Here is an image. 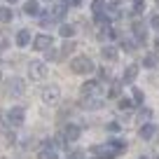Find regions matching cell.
<instances>
[{"mask_svg":"<svg viewBox=\"0 0 159 159\" xmlns=\"http://www.w3.org/2000/svg\"><path fill=\"white\" fill-rule=\"evenodd\" d=\"M40 24H42V28H49V26L56 24V19H54V16H42V19H40Z\"/></svg>","mask_w":159,"mask_h":159,"instance_id":"obj_26","label":"cell"},{"mask_svg":"<svg viewBox=\"0 0 159 159\" xmlns=\"http://www.w3.org/2000/svg\"><path fill=\"white\" fill-rule=\"evenodd\" d=\"M157 49H159V40H157Z\"/></svg>","mask_w":159,"mask_h":159,"instance_id":"obj_37","label":"cell"},{"mask_svg":"<svg viewBox=\"0 0 159 159\" xmlns=\"http://www.w3.org/2000/svg\"><path fill=\"white\" fill-rule=\"evenodd\" d=\"M110 150H112V154H119V152H124V150H126V143H124V140H110Z\"/></svg>","mask_w":159,"mask_h":159,"instance_id":"obj_15","label":"cell"},{"mask_svg":"<svg viewBox=\"0 0 159 159\" xmlns=\"http://www.w3.org/2000/svg\"><path fill=\"white\" fill-rule=\"evenodd\" d=\"M28 42H30V33H28V30H19V33H16V45L26 47Z\"/></svg>","mask_w":159,"mask_h":159,"instance_id":"obj_14","label":"cell"},{"mask_svg":"<svg viewBox=\"0 0 159 159\" xmlns=\"http://www.w3.org/2000/svg\"><path fill=\"white\" fill-rule=\"evenodd\" d=\"M42 101H45V103H56V101H59V87L56 84L45 87V89H42Z\"/></svg>","mask_w":159,"mask_h":159,"instance_id":"obj_7","label":"cell"},{"mask_svg":"<svg viewBox=\"0 0 159 159\" xmlns=\"http://www.w3.org/2000/svg\"><path fill=\"white\" fill-rule=\"evenodd\" d=\"M38 159H56V150H52V148L42 150V152L38 154Z\"/></svg>","mask_w":159,"mask_h":159,"instance_id":"obj_21","label":"cell"},{"mask_svg":"<svg viewBox=\"0 0 159 159\" xmlns=\"http://www.w3.org/2000/svg\"><path fill=\"white\" fill-rule=\"evenodd\" d=\"M143 7H145V2H143V0H136V5H134V12H136V14H140V12H143Z\"/></svg>","mask_w":159,"mask_h":159,"instance_id":"obj_30","label":"cell"},{"mask_svg":"<svg viewBox=\"0 0 159 159\" xmlns=\"http://www.w3.org/2000/svg\"><path fill=\"white\" fill-rule=\"evenodd\" d=\"M84 105H87L89 110H98V108H103V98H96V96L84 98Z\"/></svg>","mask_w":159,"mask_h":159,"instance_id":"obj_13","label":"cell"},{"mask_svg":"<svg viewBox=\"0 0 159 159\" xmlns=\"http://www.w3.org/2000/svg\"><path fill=\"white\" fill-rule=\"evenodd\" d=\"M150 115H152L150 110H140V112H138V119H140V122H145V119H150Z\"/></svg>","mask_w":159,"mask_h":159,"instance_id":"obj_31","label":"cell"},{"mask_svg":"<svg viewBox=\"0 0 159 159\" xmlns=\"http://www.w3.org/2000/svg\"><path fill=\"white\" fill-rule=\"evenodd\" d=\"M119 129H122V126H119L117 122H110V124H108V131H112V134H117Z\"/></svg>","mask_w":159,"mask_h":159,"instance_id":"obj_33","label":"cell"},{"mask_svg":"<svg viewBox=\"0 0 159 159\" xmlns=\"http://www.w3.org/2000/svg\"><path fill=\"white\" fill-rule=\"evenodd\" d=\"M28 70H30V80H45L47 77V66L42 61H30Z\"/></svg>","mask_w":159,"mask_h":159,"instance_id":"obj_3","label":"cell"},{"mask_svg":"<svg viewBox=\"0 0 159 159\" xmlns=\"http://www.w3.org/2000/svg\"><path fill=\"white\" fill-rule=\"evenodd\" d=\"M49 14L54 16V19H63V16H66V5H56L54 10L49 12Z\"/></svg>","mask_w":159,"mask_h":159,"instance_id":"obj_20","label":"cell"},{"mask_svg":"<svg viewBox=\"0 0 159 159\" xmlns=\"http://www.w3.org/2000/svg\"><path fill=\"white\" fill-rule=\"evenodd\" d=\"M138 134H140V138H145V140L152 138V136H154V124H143Z\"/></svg>","mask_w":159,"mask_h":159,"instance_id":"obj_17","label":"cell"},{"mask_svg":"<svg viewBox=\"0 0 159 159\" xmlns=\"http://www.w3.org/2000/svg\"><path fill=\"white\" fill-rule=\"evenodd\" d=\"M98 80H110V70L108 68H98Z\"/></svg>","mask_w":159,"mask_h":159,"instance_id":"obj_29","label":"cell"},{"mask_svg":"<svg viewBox=\"0 0 159 159\" xmlns=\"http://www.w3.org/2000/svg\"><path fill=\"white\" fill-rule=\"evenodd\" d=\"M70 70H73L75 75H84V73H91V70H94V63H91L89 56H75V59L70 61Z\"/></svg>","mask_w":159,"mask_h":159,"instance_id":"obj_1","label":"cell"},{"mask_svg":"<svg viewBox=\"0 0 159 159\" xmlns=\"http://www.w3.org/2000/svg\"><path fill=\"white\" fill-rule=\"evenodd\" d=\"M157 159H159V157H157Z\"/></svg>","mask_w":159,"mask_h":159,"instance_id":"obj_38","label":"cell"},{"mask_svg":"<svg viewBox=\"0 0 159 159\" xmlns=\"http://www.w3.org/2000/svg\"><path fill=\"white\" fill-rule=\"evenodd\" d=\"M136 77H138V66H129L124 70V82H134Z\"/></svg>","mask_w":159,"mask_h":159,"instance_id":"obj_16","label":"cell"},{"mask_svg":"<svg viewBox=\"0 0 159 159\" xmlns=\"http://www.w3.org/2000/svg\"><path fill=\"white\" fill-rule=\"evenodd\" d=\"M7 42H10V40H7L2 33H0V52H2V49H7Z\"/></svg>","mask_w":159,"mask_h":159,"instance_id":"obj_34","label":"cell"},{"mask_svg":"<svg viewBox=\"0 0 159 159\" xmlns=\"http://www.w3.org/2000/svg\"><path fill=\"white\" fill-rule=\"evenodd\" d=\"M101 56L112 63V61H117V49H115V47H103V49H101Z\"/></svg>","mask_w":159,"mask_h":159,"instance_id":"obj_12","label":"cell"},{"mask_svg":"<svg viewBox=\"0 0 159 159\" xmlns=\"http://www.w3.org/2000/svg\"><path fill=\"white\" fill-rule=\"evenodd\" d=\"M115 35V30L110 28V26H105V28H101V33H98V40H108V38H112Z\"/></svg>","mask_w":159,"mask_h":159,"instance_id":"obj_22","label":"cell"},{"mask_svg":"<svg viewBox=\"0 0 159 159\" xmlns=\"http://www.w3.org/2000/svg\"><path fill=\"white\" fill-rule=\"evenodd\" d=\"M0 21L2 24H7V21H12V10L5 5H0Z\"/></svg>","mask_w":159,"mask_h":159,"instance_id":"obj_19","label":"cell"},{"mask_svg":"<svg viewBox=\"0 0 159 159\" xmlns=\"http://www.w3.org/2000/svg\"><path fill=\"white\" fill-rule=\"evenodd\" d=\"M33 49L35 52H47V49H52V38L49 35H38V38L33 40Z\"/></svg>","mask_w":159,"mask_h":159,"instance_id":"obj_4","label":"cell"},{"mask_svg":"<svg viewBox=\"0 0 159 159\" xmlns=\"http://www.w3.org/2000/svg\"><path fill=\"white\" fill-rule=\"evenodd\" d=\"M150 26H152L154 30H159V14H154L152 19H150Z\"/></svg>","mask_w":159,"mask_h":159,"instance_id":"obj_32","label":"cell"},{"mask_svg":"<svg viewBox=\"0 0 159 159\" xmlns=\"http://www.w3.org/2000/svg\"><path fill=\"white\" fill-rule=\"evenodd\" d=\"M122 45H124V49H134V47H136L134 42H131V40H124V42H122Z\"/></svg>","mask_w":159,"mask_h":159,"instance_id":"obj_36","label":"cell"},{"mask_svg":"<svg viewBox=\"0 0 159 159\" xmlns=\"http://www.w3.org/2000/svg\"><path fill=\"white\" fill-rule=\"evenodd\" d=\"M91 12H94L96 16L105 14V12H108V2H105V0H94V2H91Z\"/></svg>","mask_w":159,"mask_h":159,"instance_id":"obj_10","label":"cell"},{"mask_svg":"<svg viewBox=\"0 0 159 159\" xmlns=\"http://www.w3.org/2000/svg\"><path fill=\"white\" fill-rule=\"evenodd\" d=\"M24 91V80H19V77H12L10 82H7V94H21Z\"/></svg>","mask_w":159,"mask_h":159,"instance_id":"obj_8","label":"cell"},{"mask_svg":"<svg viewBox=\"0 0 159 159\" xmlns=\"http://www.w3.org/2000/svg\"><path fill=\"white\" fill-rule=\"evenodd\" d=\"M134 101H136V103H143V101H145V96H143L140 89H134Z\"/></svg>","mask_w":159,"mask_h":159,"instance_id":"obj_28","label":"cell"},{"mask_svg":"<svg viewBox=\"0 0 159 159\" xmlns=\"http://www.w3.org/2000/svg\"><path fill=\"white\" fill-rule=\"evenodd\" d=\"M45 59H47V61H59V59H61V54H59V52H56V49H47Z\"/></svg>","mask_w":159,"mask_h":159,"instance_id":"obj_25","label":"cell"},{"mask_svg":"<svg viewBox=\"0 0 159 159\" xmlns=\"http://www.w3.org/2000/svg\"><path fill=\"white\" fill-rule=\"evenodd\" d=\"M131 30H134V35H136V42H138V45H143L145 40H148V35H145V24H143L140 19H136V21H134Z\"/></svg>","mask_w":159,"mask_h":159,"instance_id":"obj_5","label":"cell"},{"mask_svg":"<svg viewBox=\"0 0 159 159\" xmlns=\"http://www.w3.org/2000/svg\"><path fill=\"white\" fill-rule=\"evenodd\" d=\"M96 91H98L96 82H84L82 84V98H91V96H96Z\"/></svg>","mask_w":159,"mask_h":159,"instance_id":"obj_9","label":"cell"},{"mask_svg":"<svg viewBox=\"0 0 159 159\" xmlns=\"http://www.w3.org/2000/svg\"><path fill=\"white\" fill-rule=\"evenodd\" d=\"M5 122H7V126H24V122H26V112H24V108H10L7 110V115H5Z\"/></svg>","mask_w":159,"mask_h":159,"instance_id":"obj_2","label":"cell"},{"mask_svg":"<svg viewBox=\"0 0 159 159\" xmlns=\"http://www.w3.org/2000/svg\"><path fill=\"white\" fill-rule=\"evenodd\" d=\"M61 35H63V38H73L75 28H73V26H68V24H63V26H61Z\"/></svg>","mask_w":159,"mask_h":159,"instance_id":"obj_23","label":"cell"},{"mask_svg":"<svg viewBox=\"0 0 159 159\" xmlns=\"http://www.w3.org/2000/svg\"><path fill=\"white\" fill-rule=\"evenodd\" d=\"M110 96H119V84H112V89H110Z\"/></svg>","mask_w":159,"mask_h":159,"instance_id":"obj_35","label":"cell"},{"mask_svg":"<svg viewBox=\"0 0 159 159\" xmlns=\"http://www.w3.org/2000/svg\"><path fill=\"white\" fill-rule=\"evenodd\" d=\"M24 12H26L28 16H38V14H40V5L35 2V0H28V2L24 5Z\"/></svg>","mask_w":159,"mask_h":159,"instance_id":"obj_11","label":"cell"},{"mask_svg":"<svg viewBox=\"0 0 159 159\" xmlns=\"http://www.w3.org/2000/svg\"><path fill=\"white\" fill-rule=\"evenodd\" d=\"M131 108H134L131 98H119V110H131Z\"/></svg>","mask_w":159,"mask_h":159,"instance_id":"obj_24","label":"cell"},{"mask_svg":"<svg viewBox=\"0 0 159 159\" xmlns=\"http://www.w3.org/2000/svg\"><path fill=\"white\" fill-rule=\"evenodd\" d=\"M63 136H66V140H68V143H75V140H77L80 136H82V129H80L77 124H66Z\"/></svg>","mask_w":159,"mask_h":159,"instance_id":"obj_6","label":"cell"},{"mask_svg":"<svg viewBox=\"0 0 159 159\" xmlns=\"http://www.w3.org/2000/svg\"><path fill=\"white\" fill-rule=\"evenodd\" d=\"M75 47H77V45H75L73 40H68V42L63 45V49H61V52H63V56H66V54H70V52H75Z\"/></svg>","mask_w":159,"mask_h":159,"instance_id":"obj_27","label":"cell"},{"mask_svg":"<svg viewBox=\"0 0 159 159\" xmlns=\"http://www.w3.org/2000/svg\"><path fill=\"white\" fill-rule=\"evenodd\" d=\"M143 66H145V68H157V66H159L157 54H148V56H145V61H143Z\"/></svg>","mask_w":159,"mask_h":159,"instance_id":"obj_18","label":"cell"}]
</instances>
